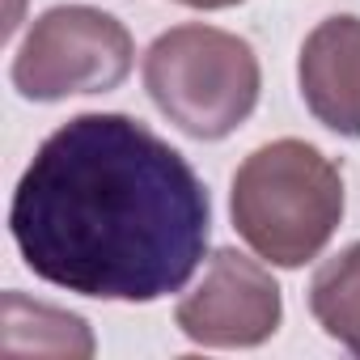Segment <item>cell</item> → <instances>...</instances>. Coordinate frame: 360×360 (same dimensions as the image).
Instances as JSON below:
<instances>
[{
    "instance_id": "7a4b0ae2",
    "label": "cell",
    "mask_w": 360,
    "mask_h": 360,
    "mask_svg": "<svg viewBox=\"0 0 360 360\" xmlns=\"http://www.w3.org/2000/svg\"><path fill=\"white\" fill-rule=\"evenodd\" d=\"M343 169L305 140L259 144L233 169V229L271 267L297 271L314 263L343 225Z\"/></svg>"
},
{
    "instance_id": "9c48e42d",
    "label": "cell",
    "mask_w": 360,
    "mask_h": 360,
    "mask_svg": "<svg viewBox=\"0 0 360 360\" xmlns=\"http://www.w3.org/2000/svg\"><path fill=\"white\" fill-rule=\"evenodd\" d=\"M174 5H187V9H233V5H246V0H174Z\"/></svg>"
},
{
    "instance_id": "52a82bcc",
    "label": "cell",
    "mask_w": 360,
    "mask_h": 360,
    "mask_svg": "<svg viewBox=\"0 0 360 360\" xmlns=\"http://www.w3.org/2000/svg\"><path fill=\"white\" fill-rule=\"evenodd\" d=\"M314 322L352 356H360V242L326 259L309 280Z\"/></svg>"
},
{
    "instance_id": "6da1fadb",
    "label": "cell",
    "mask_w": 360,
    "mask_h": 360,
    "mask_svg": "<svg viewBox=\"0 0 360 360\" xmlns=\"http://www.w3.org/2000/svg\"><path fill=\"white\" fill-rule=\"evenodd\" d=\"M9 233L39 280L94 301L153 305L200 271L212 200L191 161L140 119L85 110L22 169Z\"/></svg>"
},
{
    "instance_id": "5b68a950",
    "label": "cell",
    "mask_w": 360,
    "mask_h": 360,
    "mask_svg": "<svg viewBox=\"0 0 360 360\" xmlns=\"http://www.w3.org/2000/svg\"><path fill=\"white\" fill-rule=\"evenodd\" d=\"M280 322H284V297L276 276L259 259L233 246H221L208 255L204 276L174 309L178 330L191 343L217 347V352L259 347L280 330Z\"/></svg>"
},
{
    "instance_id": "3957f363",
    "label": "cell",
    "mask_w": 360,
    "mask_h": 360,
    "mask_svg": "<svg viewBox=\"0 0 360 360\" xmlns=\"http://www.w3.org/2000/svg\"><path fill=\"white\" fill-rule=\"evenodd\" d=\"M153 106L191 140L233 136L259 106L263 68L242 34L187 22L161 30L140 60Z\"/></svg>"
},
{
    "instance_id": "277c9868",
    "label": "cell",
    "mask_w": 360,
    "mask_h": 360,
    "mask_svg": "<svg viewBox=\"0 0 360 360\" xmlns=\"http://www.w3.org/2000/svg\"><path fill=\"white\" fill-rule=\"evenodd\" d=\"M136 43L127 26L94 5H56L39 13L13 56L9 81L26 102H64L110 94L131 77Z\"/></svg>"
},
{
    "instance_id": "8992f818",
    "label": "cell",
    "mask_w": 360,
    "mask_h": 360,
    "mask_svg": "<svg viewBox=\"0 0 360 360\" xmlns=\"http://www.w3.org/2000/svg\"><path fill=\"white\" fill-rule=\"evenodd\" d=\"M305 110L335 136L360 140V18L335 13L318 22L297 56Z\"/></svg>"
},
{
    "instance_id": "ba28073f",
    "label": "cell",
    "mask_w": 360,
    "mask_h": 360,
    "mask_svg": "<svg viewBox=\"0 0 360 360\" xmlns=\"http://www.w3.org/2000/svg\"><path fill=\"white\" fill-rule=\"evenodd\" d=\"M5 314L34 326V339L22 347V356L26 352H34V356H94V335H89V322L81 314L56 309L43 301H26L22 292H5Z\"/></svg>"
}]
</instances>
